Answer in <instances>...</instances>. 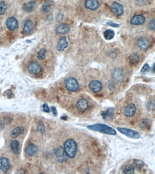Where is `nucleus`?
I'll return each instance as SVG.
<instances>
[{
    "label": "nucleus",
    "instance_id": "obj_1",
    "mask_svg": "<svg viewBox=\"0 0 155 174\" xmlns=\"http://www.w3.org/2000/svg\"><path fill=\"white\" fill-rule=\"evenodd\" d=\"M87 128L91 130L100 132L105 134L116 135L117 132L113 128L108 125L102 123H96L88 126Z\"/></svg>",
    "mask_w": 155,
    "mask_h": 174
},
{
    "label": "nucleus",
    "instance_id": "obj_2",
    "mask_svg": "<svg viewBox=\"0 0 155 174\" xmlns=\"http://www.w3.org/2000/svg\"><path fill=\"white\" fill-rule=\"evenodd\" d=\"M64 148L69 157L71 158L75 157L77 152L78 147L76 142L71 139L66 140L64 143Z\"/></svg>",
    "mask_w": 155,
    "mask_h": 174
},
{
    "label": "nucleus",
    "instance_id": "obj_3",
    "mask_svg": "<svg viewBox=\"0 0 155 174\" xmlns=\"http://www.w3.org/2000/svg\"><path fill=\"white\" fill-rule=\"evenodd\" d=\"M55 156L56 161L60 163L66 162L69 158L65 148L62 146H59L55 149Z\"/></svg>",
    "mask_w": 155,
    "mask_h": 174
},
{
    "label": "nucleus",
    "instance_id": "obj_4",
    "mask_svg": "<svg viewBox=\"0 0 155 174\" xmlns=\"http://www.w3.org/2000/svg\"><path fill=\"white\" fill-rule=\"evenodd\" d=\"M117 129L120 133L124 135L128 138L133 139H139L141 138L140 133L136 130L126 128H119V127L117 128Z\"/></svg>",
    "mask_w": 155,
    "mask_h": 174
},
{
    "label": "nucleus",
    "instance_id": "obj_5",
    "mask_svg": "<svg viewBox=\"0 0 155 174\" xmlns=\"http://www.w3.org/2000/svg\"><path fill=\"white\" fill-rule=\"evenodd\" d=\"M65 85L66 88L70 92H75L79 88L78 82L74 78H69L65 81Z\"/></svg>",
    "mask_w": 155,
    "mask_h": 174
},
{
    "label": "nucleus",
    "instance_id": "obj_6",
    "mask_svg": "<svg viewBox=\"0 0 155 174\" xmlns=\"http://www.w3.org/2000/svg\"><path fill=\"white\" fill-rule=\"evenodd\" d=\"M88 87L92 92L97 93L102 89V84L100 81L92 80L89 83Z\"/></svg>",
    "mask_w": 155,
    "mask_h": 174
},
{
    "label": "nucleus",
    "instance_id": "obj_7",
    "mask_svg": "<svg viewBox=\"0 0 155 174\" xmlns=\"http://www.w3.org/2000/svg\"><path fill=\"white\" fill-rule=\"evenodd\" d=\"M28 69L29 71L31 74L34 75H38L42 71V68L41 65L38 63L35 62H31L29 65Z\"/></svg>",
    "mask_w": 155,
    "mask_h": 174
},
{
    "label": "nucleus",
    "instance_id": "obj_8",
    "mask_svg": "<svg viewBox=\"0 0 155 174\" xmlns=\"http://www.w3.org/2000/svg\"><path fill=\"white\" fill-rule=\"evenodd\" d=\"M6 27L10 30H15L18 28V22L14 17H9L6 21Z\"/></svg>",
    "mask_w": 155,
    "mask_h": 174
},
{
    "label": "nucleus",
    "instance_id": "obj_9",
    "mask_svg": "<svg viewBox=\"0 0 155 174\" xmlns=\"http://www.w3.org/2000/svg\"><path fill=\"white\" fill-rule=\"evenodd\" d=\"M112 11L116 15H121L123 14L124 12L123 7L121 4L117 2L113 3L111 7Z\"/></svg>",
    "mask_w": 155,
    "mask_h": 174
},
{
    "label": "nucleus",
    "instance_id": "obj_10",
    "mask_svg": "<svg viewBox=\"0 0 155 174\" xmlns=\"http://www.w3.org/2000/svg\"><path fill=\"white\" fill-rule=\"evenodd\" d=\"M137 111V108L135 104H129L125 108L124 110V114L128 117H132L135 115Z\"/></svg>",
    "mask_w": 155,
    "mask_h": 174
},
{
    "label": "nucleus",
    "instance_id": "obj_11",
    "mask_svg": "<svg viewBox=\"0 0 155 174\" xmlns=\"http://www.w3.org/2000/svg\"><path fill=\"white\" fill-rule=\"evenodd\" d=\"M112 77L116 81L118 82L123 81L124 78V74L123 70L120 69H115L112 72Z\"/></svg>",
    "mask_w": 155,
    "mask_h": 174
},
{
    "label": "nucleus",
    "instance_id": "obj_12",
    "mask_svg": "<svg viewBox=\"0 0 155 174\" xmlns=\"http://www.w3.org/2000/svg\"><path fill=\"white\" fill-rule=\"evenodd\" d=\"M10 163L9 160L5 157L0 158V169L4 173H6L9 170Z\"/></svg>",
    "mask_w": 155,
    "mask_h": 174
},
{
    "label": "nucleus",
    "instance_id": "obj_13",
    "mask_svg": "<svg viewBox=\"0 0 155 174\" xmlns=\"http://www.w3.org/2000/svg\"><path fill=\"white\" fill-rule=\"evenodd\" d=\"M84 5L87 9L92 11L97 9L100 6L98 0H86Z\"/></svg>",
    "mask_w": 155,
    "mask_h": 174
},
{
    "label": "nucleus",
    "instance_id": "obj_14",
    "mask_svg": "<svg viewBox=\"0 0 155 174\" xmlns=\"http://www.w3.org/2000/svg\"><path fill=\"white\" fill-rule=\"evenodd\" d=\"M146 19L143 15H136L132 18L131 20V23L133 25H142L145 23Z\"/></svg>",
    "mask_w": 155,
    "mask_h": 174
},
{
    "label": "nucleus",
    "instance_id": "obj_15",
    "mask_svg": "<svg viewBox=\"0 0 155 174\" xmlns=\"http://www.w3.org/2000/svg\"><path fill=\"white\" fill-rule=\"evenodd\" d=\"M76 106L80 111L84 112L88 109V102L86 99L81 98L79 100L76 104Z\"/></svg>",
    "mask_w": 155,
    "mask_h": 174
},
{
    "label": "nucleus",
    "instance_id": "obj_16",
    "mask_svg": "<svg viewBox=\"0 0 155 174\" xmlns=\"http://www.w3.org/2000/svg\"><path fill=\"white\" fill-rule=\"evenodd\" d=\"M137 44L139 48L144 51L147 50L150 46V42L146 38L142 37L139 39L138 40Z\"/></svg>",
    "mask_w": 155,
    "mask_h": 174
},
{
    "label": "nucleus",
    "instance_id": "obj_17",
    "mask_svg": "<svg viewBox=\"0 0 155 174\" xmlns=\"http://www.w3.org/2000/svg\"><path fill=\"white\" fill-rule=\"evenodd\" d=\"M69 46V44L65 37H62L57 44V50L60 51H62L65 50Z\"/></svg>",
    "mask_w": 155,
    "mask_h": 174
},
{
    "label": "nucleus",
    "instance_id": "obj_18",
    "mask_svg": "<svg viewBox=\"0 0 155 174\" xmlns=\"http://www.w3.org/2000/svg\"><path fill=\"white\" fill-rule=\"evenodd\" d=\"M70 28L65 24H61L56 28V32L59 34H65L70 31Z\"/></svg>",
    "mask_w": 155,
    "mask_h": 174
},
{
    "label": "nucleus",
    "instance_id": "obj_19",
    "mask_svg": "<svg viewBox=\"0 0 155 174\" xmlns=\"http://www.w3.org/2000/svg\"><path fill=\"white\" fill-rule=\"evenodd\" d=\"M140 60V55L137 53H133L129 58V62L133 66H136L139 64Z\"/></svg>",
    "mask_w": 155,
    "mask_h": 174
},
{
    "label": "nucleus",
    "instance_id": "obj_20",
    "mask_svg": "<svg viewBox=\"0 0 155 174\" xmlns=\"http://www.w3.org/2000/svg\"><path fill=\"white\" fill-rule=\"evenodd\" d=\"M26 153L29 156H34L37 152V148L34 144H31L27 146L25 149Z\"/></svg>",
    "mask_w": 155,
    "mask_h": 174
},
{
    "label": "nucleus",
    "instance_id": "obj_21",
    "mask_svg": "<svg viewBox=\"0 0 155 174\" xmlns=\"http://www.w3.org/2000/svg\"><path fill=\"white\" fill-rule=\"evenodd\" d=\"M33 29V24L32 20H28L25 21L24 25L23 30L25 33L29 34L32 32Z\"/></svg>",
    "mask_w": 155,
    "mask_h": 174
},
{
    "label": "nucleus",
    "instance_id": "obj_22",
    "mask_svg": "<svg viewBox=\"0 0 155 174\" xmlns=\"http://www.w3.org/2000/svg\"><path fill=\"white\" fill-rule=\"evenodd\" d=\"M24 132V128L23 127H17L15 128L11 132V136L13 138H17L19 135L23 133Z\"/></svg>",
    "mask_w": 155,
    "mask_h": 174
},
{
    "label": "nucleus",
    "instance_id": "obj_23",
    "mask_svg": "<svg viewBox=\"0 0 155 174\" xmlns=\"http://www.w3.org/2000/svg\"><path fill=\"white\" fill-rule=\"evenodd\" d=\"M115 33L114 30L112 29H107L103 33V36L106 40H110L114 36Z\"/></svg>",
    "mask_w": 155,
    "mask_h": 174
},
{
    "label": "nucleus",
    "instance_id": "obj_24",
    "mask_svg": "<svg viewBox=\"0 0 155 174\" xmlns=\"http://www.w3.org/2000/svg\"><path fill=\"white\" fill-rule=\"evenodd\" d=\"M36 6V3L32 1L26 4L24 6V10L27 12H31L34 10Z\"/></svg>",
    "mask_w": 155,
    "mask_h": 174
},
{
    "label": "nucleus",
    "instance_id": "obj_25",
    "mask_svg": "<svg viewBox=\"0 0 155 174\" xmlns=\"http://www.w3.org/2000/svg\"><path fill=\"white\" fill-rule=\"evenodd\" d=\"M133 163L134 165V167L137 169V170H140L144 165V163L143 161L139 159H134Z\"/></svg>",
    "mask_w": 155,
    "mask_h": 174
},
{
    "label": "nucleus",
    "instance_id": "obj_26",
    "mask_svg": "<svg viewBox=\"0 0 155 174\" xmlns=\"http://www.w3.org/2000/svg\"><path fill=\"white\" fill-rule=\"evenodd\" d=\"M11 147L14 153L16 154H18L19 148V143L17 141H12L11 144Z\"/></svg>",
    "mask_w": 155,
    "mask_h": 174
},
{
    "label": "nucleus",
    "instance_id": "obj_27",
    "mask_svg": "<svg viewBox=\"0 0 155 174\" xmlns=\"http://www.w3.org/2000/svg\"><path fill=\"white\" fill-rule=\"evenodd\" d=\"M123 171L125 174H133L134 173V166L131 165H126L123 167Z\"/></svg>",
    "mask_w": 155,
    "mask_h": 174
},
{
    "label": "nucleus",
    "instance_id": "obj_28",
    "mask_svg": "<svg viewBox=\"0 0 155 174\" xmlns=\"http://www.w3.org/2000/svg\"><path fill=\"white\" fill-rule=\"evenodd\" d=\"M149 126V120L147 119H142L139 123V127L141 128L145 129L147 128Z\"/></svg>",
    "mask_w": 155,
    "mask_h": 174
},
{
    "label": "nucleus",
    "instance_id": "obj_29",
    "mask_svg": "<svg viewBox=\"0 0 155 174\" xmlns=\"http://www.w3.org/2000/svg\"><path fill=\"white\" fill-rule=\"evenodd\" d=\"M7 6L4 1H0V15H3L7 10Z\"/></svg>",
    "mask_w": 155,
    "mask_h": 174
},
{
    "label": "nucleus",
    "instance_id": "obj_30",
    "mask_svg": "<svg viewBox=\"0 0 155 174\" xmlns=\"http://www.w3.org/2000/svg\"><path fill=\"white\" fill-rule=\"evenodd\" d=\"M46 50L45 49H42L38 52L37 54V58L39 60H42L46 57Z\"/></svg>",
    "mask_w": 155,
    "mask_h": 174
},
{
    "label": "nucleus",
    "instance_id": "obj_31",
    "mask_svg": "<svg viewBox=\"0 0 155 174\" xmlns=\"http://www.w3.org/2000/svg\"><path fill=\"white\" fill-rule=\"evenodd\" d=\"M114 109L113 108H109L105 112L102 113V117L105 119L112 116L114 115Z\"/></svg>",
    "mask_w": 155,
    "mask_h": 174
},
{
    "label": "nucleus",
    "instance_id": "obj_32",
    "mask_svg": "<svg viewBox=\"0 0 155 174\" xmlns=\"http://www.w3.org/2000/svg\"><path fill=\"white\" fill-rule=\"evenodd\" d=\"M147 109L149 110L153 111L155 110V101L154 100H151L147 102Z\"/></svg>",
    "mask_w": 155,
    "mask_h": 174
},
{
    "label": "nucleus",
    "instance_id": "obj_33",
    "mask_svg": "<svg viewBox=\"0 0 155 174\" xmlns=\"http://www.w3.org/2000/svg\"><path fill=\"white\" fill-rule=\"evenodd\" d=\"M51 9L50 3L49 2H46L43 5L42 7L43 11L45 12H48L50 11Z\"/></svg>",
    "mask_w": 155,
    "mask_h": 174
},
{
    "label": "nucleus",
    "instance_id": "obj_34",
    "mask_svg": "<svg viewBox=\"0 0 155 174\" xmlns=\"http://www.w3.org/2000/svg\"><path fill=\"white\" fill-rule=\"evenodd\" d=\"M37 130L39 132H40L41 133H44L45 132V126L44 124L42 122H41L39 124L37 127Z\"/></svg>",
    "mask_w": 155,
    "mask_h": 174
},
{
    "label": "nucleus",
    "instance_id": "obj_35",
    "mask_svg": "<svg viewBox=\"0 0 155 174\" xmlns=\"http://www.w3.org/2000/svg\"><path fill=\"white\" fill-rule=\"evenodd\" d=\"M150 67L149 66V65L147 64H145V65H143V67L142 68V69H141V72L142 73H145L147 72H148L150 71Z\"/></svg>",
    "mask_w": 155,
    "mask_h": 174
},
{
    "label": "nucleus",
    "instance_id": "obj_36",
    "mask_svg": "<svg viewBox=\"0 0 155 174\" xmlns=\"http://www.w3.org/2000/svg\"><path fill=\"white\" fill-rule=\"evenodd\" d=\"M148 27L150 29H155V19H153L150 20L148 24Z\"/></svg>",
    "mask_w": 155,
    "mask_h": 174
},
{
    "label": "nucleus",
    "instance_id": "obj_37",
    "mask_svg": "<svg viewBox=\"0 0 155 174\" xmlns=\"http://www.w3.org/2000/svg\"><path fill=\"white\" fill-rule=\"evenodd\" d=\"M43 110L45 112H47V113H49V112H50V108H49V106H48V104H47V103H45V104H43Z\"/></svg>",
    "mask_w": 155,
    "mask_h": 174
},
{
    "label": "nucleus",
    "instance_id": "obj_38",
    "mask_svg": "<svg viewBox=\"0 0 155 174\" xmlns=\"http://www.w3.org/2000/svg\"><path fill=\"white\" fill-rule=\"evenodd\" d=\"M63 17H64V15H63V14L59 12V14L57 15V17H56V20L58 22L62 21L63 19Z\"/></svg>",
    "mask_w": 155,
    "mask_h": 174
},
{
    "label": "nucleus",
    "instance_id": "obj_39",
    "mask_svg": "<svg viewBox=\"0 0 155 174\" xmlns=\"http://www.w3.org/2000/svg\"><path fill=\"white\" fill-rule=\"evenodd\" d=\"M107 24L110 25L111 27H119V25L117 24L111 22H109L107 23Z\"/></svg>",
    "mask_w": 155,
    "mask_h": 174
},
{
    "label": "nucleus",
    "instance_id": "obj_40",
    "mask_svg": "<svg viewBox=\"0 0 155 174\" xmlns=\"http://www.w3.org/2000/svg\"><path fill=\"white\" fill-rule=\"evenodd\" d=\"M52 110L53 112V114L55 115H57V111L56 108L55 107H52Z\"/></svg>",
    "mask_w": 155,
    "mask_h": 174
},
{
    "label": "nucleus",
    "instance_id": "obj_41",
    "mask_svg": "<svg viewBox=\"0 0 155 174\" xmlns=\"http://www.w3.org/2000/svg\"><path fill=\"white\" fill-rule=\"evenodd\" d=\"M153 70H154V72H155V62L154 63V64H153Z\"/></svg>",
    "mask_w": 155,
    "mask_h": 174
}]
</instances>
